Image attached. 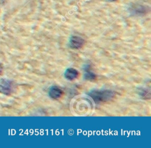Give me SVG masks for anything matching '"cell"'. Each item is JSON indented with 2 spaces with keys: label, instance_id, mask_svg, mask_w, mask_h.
<instances>
[{
  "label": "cell",
  "instance_id": "obj_6",
  "mask_svg": "<svg viewBox=\"0 0 151 148\" xmlns=\"http://www.w3.org/2000/svg\"><path fill=\"white\" fill-rule=\"evenodd\" d=\"M95 77H96V76L94 74L90 73V72H88L85 74V78L88 80H94L95 79Z\"/></svg>",
  "mask_w": 151,
  "mask_h": 148
},
{
  "label": "cell",
  "instance_id": "obj_1",
  "mask_svg": "<svg viewBox=\"0 0 151 148\" xmlns=\"http://www.w3.org/2000/svg\"><path fill=\"white\" fill-rule=\"evenodd\" d=\"M90 95L96 102H101L111 100L114 96V93L110 90H95L90 92Z\"/></svg>",
  "mask_w": 151,
  "mask_h": 148
},
{
  "label": "cell",
  "instance_id": "obj_8",
  "mask_svg": "<svg viewBox=\"0 0 151 148\" xmlns=\"http://www.w3.org/2000/svg\"><path fill=\"white\" fill-rule=\"evenodd\" d=\"M108 1H115L116 0H108Z\"/></svg>",
  "mask_w": 151,
  "mask_h": 148
},
{
  "label": "cell",
  "instance_id": "obj_7",
  "mask_svg": "<svg viewBox=\"0 0 151 148\" xmlns=\"http://www.w3.org/2000/svg\"><path fill=\"white\" fill-rule=\"evenodd\" d=\"M1 71H2V68H1V65H0V73H1Z\"/></svg>",
  "mask_w": 151,
  "mask_h": 148
},
{
  "label": "cell",
  "instance_id": "obj_3",
  "mask_svg": "<svg viewBox=\"0 0 151 148\" xmlns=\"http://www.w3.org/2000/svg\"><path fill=\"white\" fill-rule=\"evenodd\" d=\"M48 94L51 98L54 100H57L62 96L63 92L60 88L57 86H53L50 88Z\"/></svg>",
  "mask_w": 151,
  "mask_h": 148
},
{
  "label": "cell",
  "instance_id": "obj_2",
  "mask_svg": "<svg viewBox=\"0 0 151 148\" xmlns=\"http://www.w3.org/2000/svg\"><path fill=\"white\" fill-rule=\"evenodd\" d=\"M84 43V40L81 37L73 36L71 37L69 42L70 46L72 48L78 49L81 48Z\"/></svg>",
  "mask_w": 151,
  "mask_h": 148
},
{
  "label": "cell",
  "instance_id": "obj_4",
  "mask_svg": "<svg viewBox=\"0 0 151 148\" xmlns=\"http://www.w3.org/2000/svg\"><path fill=\"white\" fill-rule=\"evenodd\" d=\"M78 72L76 69L73 68L67 69L64 74L65 78L69 80H73L75 79L78 77Z\"/></svg>",
  "mask_w": 151,
  "mask_h": 148
},
{
  "label": "cell",
  "instance_id": "obj_5",
  "mask_svg": "<svg viewBox=\"0 0 151 148\" xmlns=\"http://www.w3.org/2000/svg\"><path fill=\"white\" fill-rule=\"evenodd\" d=\"M132 12L137 15H142L146 14L148 11V8L144 7L141 5H134L132 8Z\"/></svg>",
  "mask_w": 151,
  "mask_h": 148
}]
</instances>
